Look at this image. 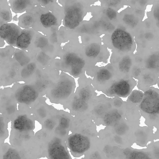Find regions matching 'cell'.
Masks as SVG:
<instances>
[{"instance_id": "obj_1", "label": "cell", "mask_w": 159, "mask_h": 159, "mask_svg": "<svg viewBox=\"0 0 159 159\" xmlns=\"http://www.w3.org/2000/svg\"><path fill=\"white\" fill-rule=\"evenodd\" d=\"M112 44L114 47L123 52L130 50L133 45V40L130 34L125 31L117 29L111 36Z\"/></svg>"}, {"instance_id": "obj_2", "label": "cell", "mask_w": 159, "mask_h": 159, "mask_svg": "<svg viewBox=\"0 0 159 159\" xmlns=\"http://www.w3.org/2000/svg\"><path fill=\"white\" fill-rule=\"evenodd\" d=\"M159 96L155 90L149 89L143 94L140 105L141 109L144 112L154 114L159 112Z\"/></svg>"}, {"instance_id": "obj_3", "label": "cell", "mask_w": 159, "mask_h": 159, "mask_svg": "<svg viewBox=\"0 0 159 159\" xmlns=\"http://www.w3.org/2000/svg\"><path fill=\"white\" fill-rule=\"evenodd\" d=\"M69 147L72 152L81 154L87 150L90 147L88 138L82 134H75L71 135L68 139Z\"/></svg>"}, {"instance_id": "obj_4", "label": "cell", "mask_w": 159, "mask_h": 159, "mask_svg": "<svg viewBox=\"0 0 159 159\" xmlns=\"http://www.w3.org/2000/svg\"><path fill=\"white\" fill-rule=\"evenodd\" d=\"M63 59L65 65L70 70L72 75L76 76L81 74L85 64L83 59L72 52L66 54Z\"/></svg>"}, {"instance_id": "obj_5", "label": "cell", "mask_w": 159, "mask_h": 159, "mask_svg": "<svg viewBox=\"0 0 159 159\" xmlns=\"http://www.w3.org/2000/svg\"><path fill=\"white\" fill-rule=\"evenodd\" d=\"M21 30L15 24L7 23L0 26V37L11 45L16 44Z\"/></svg>"}, {"instance_id": "obj_6", "label": "cell", "mask_w": 159, "mask_h": 159, "mask_svg": "<svg viewBox=\"0 0 159 159\" xmlns=\"http://www.w3.org/2000/svg\"><path fill=\"white\" fill-rule=\"evenodd\" d=\"M69 79L59 81L51 91V94L57 99H63L69 96L73 89L74 84Z\"/></svg>"}, {"instance_id": "obj_7", "label": "cell", "mask_w": 159, "mask_h": 159, "mask_svg": "<svg viewBox=\"0 0 159 159\" xmlns=\"http://www.w3.org/2000/svg\"><path fill=\"white\" fill-rule=\"evenodd\" d=\"M78 7H70L66 12L64 17L65 25L70 29H75L79 25L82 20V11Z\"/></svg>"}, {"instance_id": "obj_8", "label": "cell", "mask_w": 159, "mask_h": 159, "mask_svg": "<svg viewBox=\"0 0 159 159\" xmlns=\"http://www.w3.org/2000/svg\"><path fill=\"white\" fill-rule=\"evenodd\" d=\"M37 96V92L34 87L30 85H25L17 91L16 97L19 102L28 103L34 101Z\"/></svg>"}, {"instance_id": "obj_9", "label": "cell", "mask_w": 159, "mask_h": 159, "mask_svg": "<svg viewBox=\"0 0 159 159\" xmlns=\"http://www.w3.org/2000/svg\"><path fill=\"white\" fill-rule=\"evenodd\" d=\"M48 152L49 157L52 159H67L69 157L65 147L57 139H54L50 143Z\"/></svg>"}, {"instance_id": "obj_10", "label": "cell", "mask_w": 159, "mask_h": 159, "mask_svg": "<svg viewBox=\"0 0 159 159\" xmlns=\"http://www.w3.org/2000/svg\"><path fill=\"white\" fill-rule=\"evenodd\" d=\"M131 87L129 82L126 80H121L113 84L109 89V93L121 97L127 96L130 93Z\"/></svg>"}, {"instance_id": "obj_11", "label": "cell", "mask_w": 159, "mask_h": 159, "mask_svg": "<svg viewBox=\"0 0 159 159\" xmlns=\"http://www.w3.org/2000/svg\"><path fill=\"white\" fill-rule=\"evenodd\" d=\"M10 7L15 13H21L33 7L34 0H9Z\"/></svg>"}, {"instance_id": "obj_12", "label": "cell", "mask_w": 159, "mask_h": 159, "mask_svg": "<svg viewBox=\"0 0 159 159\" xmlns=\"http://www.w3.org/2000/svg\"><path fill=\"white\" fill-rule=\"evenodd\" d=\"M34 35L33 30L26 28L21 30L16 42L17 47L22 49L28 48L30 44Z\"/></svg>"}, {"instance_id": "obj_13", "label": "cell", "mask_w": 159, "mask_h": 159, "mask_svg": "<svg viewBox=\"0 0 159 159\" xmlns=\"http://www.w3.org/2000/svg\"><path fill=\"white\" fill-rule=\"evenodd\" d=\"M7 0H0V26L10 22L12 16Z\"/></svg>"}, {"instance_id": "obj_14", "label": "cell", "mask_w": 159, "mask_h": 159, "mask_svg": "<svg viewBox=\"0 0 159 159\" xmlns=\"http://www.w3.org/2000/svg\"><path fill=\"white\" fill-rule=\"evenodd\" d=\"M13 126L15 129L20 131L29 130L33 128V123L27 116L20 115L14 120Z\"/></svg>"}, {"instance_id": "obj_15", "label": "cell", "mask_w": 159, "mask_h": 159, "mask_svg": "<svg viewBox=\"0 0 159 159\" xmlns=\"http://www.w3.org/2000/svg\"><path fill=\"white\" fill-rule=\"evenodd\" d=\"M18 18V25L23 28H28L34 25L36 21L35 16L31 10H28Z\"/></svg>"}, {"instance_id": "obj_16", "label": "cell", "mask_w": 159, "mask_h": 159, "mask_svg": "<svg viewBox=\"0 0 159 159\" xmlns=\"http://www.w3.org/2000/svg\"><path fill=\"white\" fill-rule=\"evenodd\" d=\"M39 21L42 25L46 28L55 26L57 23V19L55 16L48 12L42 14L39 17Z\"/></svg>"}, {"instance_id": "obj_17", "label": "cell", "mask_w": 159, "mask_h": 159, "mask_svg": "<svg viewBox=\"0 0 159 159\" xmlns=\"http://www.w3.org/2000/svg\"><path fill=\"white\" fill-rule=\"evenodd\" d=\"M101 50L100 45L97 43H93L88 45L85 49V54L88 57L95 58L100 53Z\"/></svg>"}, {"instance_id": "obj_18", "label": "cell", "mask_w": 159, "mask_h": 159, "mask_svg": "<svg viewBox=\"0 0 159 159\" xmlns=\"http://www.w3.org/2000/svg\"><path fill=\"white\" fill-rule=\"evenodd\" d=\"M131 65L132 61L130 58L127 57H124L119 63V70L121 72L127 73L129 71Z\"/></svg>"}, {"instance_id": "obj_19", "label": "cell", "mask_w": 159, "mask_h": 159, "mask_svg": "<svg viewBox=\"0 0 159 159\" xmlns=\"http://www.w3.org/2000/svg\"><path fill=\"white\" fill-rule=\"evenodd\" d=\"M111 76V74L108 70L102 68L97 72L96 78L99 82H104L109 80Z\"/></svg>"}, {"instance_id": "obj_20", "label": "cell", "mask_w": 159, "mask_h": 159, "mask_svg": "<svg viewBox=\"0 0 159 159\" xmlns=\"http://www.w3.org/2000/svg\"><path fill=\"white\" fill-rule=\"evenodd\" d=\"M143 97V93L141 91L134 90L129 96V100L134 103H139L141 102Z\"/></svg>"}, {"instance_id": "obj_21", "label": "cell", "mask_w": 159, "mask_h": 159, "mask_svg": "<svg viewBox=\"0 0 159 159\" xmlns=\"http://www.w3.org/2000/svg\"><path fill=\"white\" fill-rule=\"evenodd\" d=\"M148 59L146 63L147 66L150 68H154L157 67L158 64V57L153 55L151 56Z\"/></svg>"}, {"instance_id": "obj_22", "label": "cell", "mask_w": 159, "mask_h": 159, "mask_svg": "<svg viewBox=\"0 0 159 159\" xmlns=\"http://www.w3.org/2000/svg\"><path fill=\"white\" fill-rule=\"evenodd\" d=\"M48 43V39L45 37L42 36L36 39L35 44L38 48H43L47 46Z\"/></svg>"}, {"instance_id": "obj_23", "label": "cell", "mask_w": 159, "mask_h": 159, "mask_svg": "<svg viewBox=\"0 0 159 159\" xmlns=\"http://www.w3.org/2000/svg\"><path fill=\"white\" fill-rule=\"evenodd\" d=\"M4 159H20V156L16 150L13 149L9 150L4 155Z\"/></svg>"}, {"instance_id": "obj_24", "label": "cell", "mask_w": 159, "mask_h": 159, "mask_svg": "<svg viewBox=\"0 0 159 159\" xmlns=\"http://www.w3.org/2000/svg\"><path fill=\"white\" fill-rule=\"evenodd\" d=\"M38 61L41 64L44 65L46 64L49 61V57L45 53L40 52L37 57Z\"/></svg>"}, {"instance_id": "obj_25", "label": "cell", "mask_w": 159, "mask_h": 159, "mask_svg": "<svg viewBox=\"0 0 159 159\" xmlns=\"http://www.w3.org/2000/svg\"><path fill=\"white\" fill-rule=\"evenodd\" d=\"M60 126L63 129L66 128L69 125V121L66 118L62 117L61 119L59 122Z\"/></svg>"}, {"instance_id": "obj_26", "label": "cell", "mask_w": 159, "mask_h": 159, "mask_svg": "<svg viewBox=\"0 0 159 159\" xmlns=\"http://www.w3.org/2000/svg\"><path fill=\"white\" fill-rule=\"evenodd\" d=\"M107 14L109 18L111 19L115 18L116 15L115 11L111 8L107 10Z\"/></svg>"}, {"instance_id": "obj_27", "label": "cell", "mask_w": 159, "mask_h": 159, "mask_svg": "<svg viewBox=\"0 0 159 159\" xmlns=\"http://www.w3.org/2000/svg\"><path fill=\"white\" fill-rule=\"evenodd\" d=\"M54 122L50 119L47 120L45 122V126L48 129H52L55 125Z\"/></svg>"}, {"instance_id": "obj_28", "label": "cell", "mask_w": 159, "mask_h": 159, "mask_svg": "<svg viewBox=\"0 0 159 159\" xmlns=\"http://www.w3.org/2000/svg\"><path fill=\"white\" fill-rule=\"evenodd\" d=\"M39 2L44 5L48 4L53 2V0H37Z\"/></svg>"}, {"instance_id": "obj_29", "label": "cell", "mask_w": 159, "mask_h": 159, "mask_svg": "<svg viewBox=\"0 0 159 159\" xmlns=\"http://www.w3.org/2000/svg\"><path fill=\"white\" fill-rule=\"evenodd\" d=\"M139 70H138V69L137 70H136V71H137V72H138V71ZM136 73V71H135L134 72V73L135 74Z\"/></svg>"}]
</instances>
